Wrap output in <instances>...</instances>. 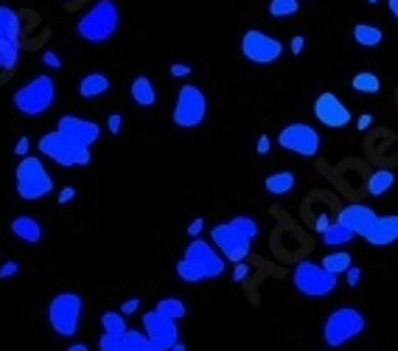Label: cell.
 Listing matches in <instances>:
<instances>
[{
  "label": "cell",
  "mask_w": 398,
  "mask_h": 351,
  "mask_svg": "<svg viewBox=\"0 0 398 351\" xmlns=\"http://www.w3.org/2000/svg\"><path fill=\"white\" fill-rule=\"evenodd\" d=\"M224 256L208 242V239H191L182 259L177 262V278L185 284H199V281H211L219 278L224 273Z\"/></svg>",
  "instance_id": "1"
},
{
  "label": "cell",
  "mask_w": 398,
  "mask_h": 351,
  "mask_svg": "<svg viewBox=\"0 0 398 351\" xmlns=\"http://www.w3.org/2000/svg\"><path fill=\"white\" fill-rule=\"evenodd\" d=\"M118 23H121L118 6L112 0H98V3H93L88 11L79 17L76 34L90 45L107 43L118 31Z\"/></svg>",
  "instance_id": "2"
},
{
  "label": "cell",
  "mask_w": 398,
  "mask_h": 351,
  "mask_svg": "<svg viewBox=\"0 0 398 351\" xmlns=\"http://www.w3.org/2000/svg\"><path fill=\"white\" fill-rule=\"evenodd\" d=\"M14 188H17V197L26 200V203H34V200H43L53 191V177L45 169L43 158H23L14 169Z\"/></svg>",
  "instance_id": "3"
},
{
  "label": "cell",
  "mask_w": 398,
  "mask_h": 351,
  "mask_svg": "<svg viewBox=\"0 0 398 351\" xmlns=\"http://www.w3.org/2000/svg\"><path fill=\"white\" fill-rule=\"evenodd\" d=\"M365 326H367V320H365V315L359 309L340 307L325 317V323H323V340H325L328 349H340V346L351 343L354 337H359L365 332Z\"/></svg>",
  "instance_id": "4"
},
{
  "label": "cell",
  "mask_w": 398,
  "mask_h": 351,
  "mask_svg": "<svg viewBox=\"0 0 398 351\" xmlns=\"http://www.w3.org/2000/svg\"><path fill=\"white\" fill-rule=\"evenodd\" d=\"M53 98H56V82L43 73V76H34L31 82H26L17 90L11 104H14L17 113H23L28 118H37V116H43L53 107Z\"/></svg>",
  "instance_id": "5"
},
{
  "label": "cell",
  "mask_w": 398,
  "mask_h": 351,
  "mask_svg": "<svg viewBox=\"0 0 398 351\" xmlns=\"http://www.w3.org/2000/svg\"><path fill=\"white\" fill-rule=\"evenodd\" d=\"M85 301L79 292H59L48 301V323L59 337H76Z\"/></svg>",
  "instance_id": "6"
},
{
  "label": "cell",
  "mask_w": 398,
  "mask_h": 351,
  "mask_svg": "<svg viewBox=\"0 0 398 351\" xmlns=\"http://www.w3.org/2000/svg\"><path fill=\"white\" fill-rule=\"evenodd\" d=\"M337 275H331L323 264L298 262L292 270V287L306 298H325L337 290Z\"/></svg>",
  "instance_id": "7"
},
{
  "label": "cell",
  "mask_w": 398,
  "mask_h": 351,
  "mask_svg": "<svg viewBox=\"0 0 398 351\" xmlns=\"http://www.w3.org/2000/svg\"><path fill=\"white\" fill-rule=\"evenodd\" d=\"M37 149L43 152V158L53 161L56 166H65V169H70V166H88L90 161H93L88 146H76L73 141H68L59 130L45 132L43 138H40V146Z\"/></svg>",
  "instance_id": "8"
},
{
  "label": "cell",
  "mask_w": 398,
  "mask_h": 351,
  "mask_svg": "<svg viewBox=\"0 0 398 351\" xmlns=\"http://www.w3.org/2000/svg\"><path fill=\"white\" fill-rule=\"evenodd\" d=\"M208 116V98L205 93L197 88V85H182L177 93V101H174V110H172V118H174V127L179 130H194L205 121Z\"/></svg>",
  "instance_id": "9"
},
{
  "label": "cell",
  "mask_w": 398,
  "mask_h": 351,
  "mask_svg": "<svg viewBox=\"0 0 398 351\" xmlns=\"http://www.w3.org/2000/svg\"><path fill=\"white\" fill-rule=\"evenodd\" d=\"M278 143L281 149L298 155V158H317L320 155V132L314 130L311 124L303 121H295V124H286L283 130L278 132Z\"/></svg>",
  "instance_id": "10"
},
{
  "label": "cell",
  "mask_w": 398,
  "mask_h": 351,
  "mask_svg": "<svg viewBox=\"0 0 398 351\" xmlns=\"http://www.w3.org/2000/svg\"><path fill=\"white\" fill-rule=\"evenodd\" d=\"M241 54H244V59H250L253 65H272V62L281 59L283 43L275 40V37H269V34H264V31H258V29H247V31L241 34Z\"/></svg>",
  "instance_id": "11"
},
{
  "label": "cell",
  "mask_w": 398,
  "mask_h": 351,
  "mask_svg": "<svg viewBox=\"0 0 398 351\" xmlns=\"http://www.w3.org/2000/svg\"><path fill=\"white\" fill-rule=\"evenodd\" d=\"M211 245L227 262H244L250 256V248H253V242L244 239L230 222H219V225L211 228Z\"/></svg>",
  "instance_id": "12"
},
{
  "label": "cell",
  "mask_w": 398,
  "mask_h": 351,
  "mask_svg": "<svg viewBox=\"0 0 398 351\" xmlns=\"http://www.w3.org/2000/svg\"><path fill=\"white\" fill-rule=\"evenodd\" d=\"M140 323H143V335H146V337H149V340H152V343H155L160 351H169L174 343H179L177 320H172V317L160 315L157 309L143 312Z\"/></svg>",
  "instance_id": "13"
},
{
  "label": "cell",
  "mask_w": 398,
  "mask_h": 351,
  "mask_svg": "<svg viewBox=\"0 0 398 351\" xmlns=\"http://www.w3.org/2000/svg\"><path fill=\"white\" fill-rule=\"evenodd\" d=\"M314 116L323 127L328 130H345L351 124V110L342 104V98L337 93H320L314 101Z\"/></svg>",
  "instance_id": "14"
},
{
  "label": "cell",
  "mask_w": 398,
  "mask_h": 351,
  "mask_svg": "<svg viewBox=\"0 0 398 351\" xmlns=\"http://www.w3.org/2000/svg\"><path fill=\"white\" fill-rule=\"evenodd\" d=\"M56 130L62 132L68 141H73L76 146H88V149L101 138V127H98L95 121L82 118V116H73V113L62 116V118L56 121Z\"/></svg>",
  "instance_id": "15"
},
{
  "label": "cell",
  "mask_w": 398,
  "mask_h": 351,
  "mask_svg": "<svg viewBox=\"0 0 398 351\" xmlns=\"http://www.w3.org/2000/svg\"><path fill=\"white\" fill-rule=\"evenodd\" d=\"M379 220V214L370 208V205H362V203H351V205H345L342 211H340V217H337V225H342V228H348L354 236H365L370 228H373V222Z\"/></svg>",
  "instance_id": "16"
},
{
  "label": "cell",
  "mask_w": 398,
  "mask_h": 351,
  "mask_svg": "<svg viewBox=\"0 0 398 351\" xmlns=\"http://www.w3.org/2000/svg\"><path fill=\"white\" fill-rule=\"evenodd\" d=\"M367 245L373 248H390L393 242H398V214H384L373 222V228L362 236Z\"/></svg>",
  "instance_id": "17"
},
{
  "label": "cell",
  "mask_w": 398,
  "mask_h": 351,
  "mask_svg": "<svg viewBox=\"0 0 398 351\" xmlns=\"http://www.w3.org/2000/svg\"><path fill=\"white\" fill-rule=\"evenodd\" d=\"M9 228H11V233H14L20 242H26V245H37V242L43 239V225H40L37 217H31V214L14 217Z\"/></svg>",
  "instance_id": "18"
},
{
  "label": "cell",
  "mask_w": 398,
  "mask_h": 351,
  "mask_svg": "<svg viewBox=\"0 0 398 351\" xmlns=\"http://www.w3.org/2000/svg\"><path fill=\"white\" fill-rule=\"evenodd\" d=\"M20 34H23L20 14L11 6H0V45L20 43Z\"/></svg>",
  "instance_id": "19"
},
{
  "label": "cell",
  "mask_w": 398,
  "mask_h": 351,
  "mask_svg": "<svg viewBox=\"0 0 398 351\" xmlns=\"http://www.w3.org/2000/svg\"><path fill=\"white\" fill-rule=\"evenodd\" d=\"M130 96L137 107H155L157 104V90L155 82L149 76H135L132 85H130Z\"/></svg>",
  "instance_id": "20"
},
{
  "label": "cell",
  "mask_w": 398,
  "mask_h": 351,
  "mask_svg": "<svg viewBox=\"0 0 398 351\" xmlns=\"http://www.w3.org/2000/svg\"><path fill=\"white\" fill-rule=\"evenodd\" d=\"M110 88H112L110 76H104V73L95 71V73L82 76V82H79V96H82V98H98V96H104Z\"/></svg>",
  "instance_id": "21"
},
{
  "label": "cell",
  "mask_w": 398,
  "mask_h": 351,
  "mask_svg": "<svg viewBox=\"0 0 398 351\" xmlns=\"http://www.w3.org/2000/svg\"><path fill=\"white\" fill-rule=\"evenodd\" d=\"M295 183H298V177L292 172H275V175H269L264 180V188L266 194H272V197H283V194H289L295 188Z\"/></svg>",
  "instance_id": "22"
},
{
  "label": "cell",
  "mask_w": 398,
  "mask_h": 351,
  "mask_svg": "<svg viewBox=\"0 0 398 351\" xmlns=\"http://www.w3.org/2000/svg\"><path fill=\"white\" fill-rule=\"evenodd\" d=\"M396 183V175L390 169H376L367 177V197H384Z\"/></svg>",
  "instance_id": "23"
},
{
  "label": "cell",
  "mask_w": 398,
  "mask_h": 351,
  "mask_svg": "<svg viewBox=\"0 0 398 351\" xmlns=\"http://www.w3.org/2000/svg\"><path fill=\"white\" fill-rule=\"evenodd\" d=\"M351 37H354V43L362 45V48H376V45L384 40L382 29H376V26H367V23H356L354 31H351Z\"/></svg>",
  "instance_id": "24"
},
{
  "label": "cell",
  "mask_w": 398,
  "mask_h": 351,
  "mask_svg": "<svg viewBox=\"0 0 398 351\" xmlns=\"http://www.w3.org/2000/svg\"><path fill=\"white\" fill-rule=\"evenodd\" d=\"M351 262H354V259H351V253H348V250H334V253H328V256L323 259V267H325L331 275H337V278H340V275H345V273H348Z\"/></svg>",
  "instance_id": "25"
},
{
  "label": "cell",
  "mask_w": 398,
  "mask_h": 351,
  "mask_svg": "<svg viewBox=\"0 0 398 351\" xmlns=\"http://www.w3.org/2000/svg\"><path fill=\"white\" fill-rule=\"evenodd\" d=\"M101 329L107 335H115V337H124L130 332V326H127V320H124L121 312H104L101 315Z\"/></svg>",
  "instance_id": "26"
},
{
  "label": "cell",
  "mask_w": 398,
  "mask_h": 351,
  "mask_svg": "<svg viewBox=\"0 0 398 351\" xmlns=\"http://www.w3.org/2000/svg\"><path fill=\"white\" fill-rule=\"evenodd\" d=\"M124 351H160V349L143 335V329H130L124 335Z\"/></svg>",
  "instance_id": "27"
},
{
  "label": "cell",
  "mask_w": 398,
  "mask_h": 351,
  "mask_svg": "<svg viewBox=\"0 0 398 351\" xmlns=\"http://www.w3.org/2000/svg\"><path fill=\"white\" fill-rule=\"evenodd\" d=\"M320 236H323V242H325L328 248H342V245H348L351 239H356L348 228H342V225H337V222H331V228H328L325 233H320Z\"/></svg>",
  "instance_id": "28"
},
{
  "label": "cell",
  "mask_w": 398,
  "mask_h": 351,
  "mask_svg": "<svg viewBox=\"0 0 398 351\" xmlns=\"http://www.w3.org/2000/svg\"><path fill=\"white\" fill-rule=\"evenodd\" d=\"M266 11H269V17H275V20L295 17V14L300 11V0H269Z\"/></svg>",
  "instance_id": "29"
},
{
  "label": "cell",
  "mask_w": 398,
  "mask_h": 351,
  "mask_svg": "<svg viewBox=\"0 0 398 351\" xmlns=\"http://www.w3.org/2000/svg\"><path fill=\"white\" fill-rule=\"evenodd\" d=\"M351 88H354L356 93H367V96H373V93H379V90H382V82H379V76H376V73L362 71V73H356L354 79H351Z\"/></svg>",
  "instance_id": "30"
},
{
  "label": "cell",
  "mask_w": 398,
  "mask_h": 351,
  "mask_svg": "<svg viewBox=\"0 0 398 351\" xmlns=\"http://www.w3.org/2000/svg\"><path fill=\"white\" fill-rule=\"evenodd\" d=\"M155 309H157L160 315L172 317V320H182V317L188 315V309H185V304H182L179 298H160V301L155 304Z\"/></svg>",
  "instance_id": "31"
},
{
  "label": "cell",
  "mask_w": 398,
  "mask_h": 351,
  "mask_svg": "<svg viewBox=\"0 0 398 351\" xmlns=\"http://www.w3.org/2000/svg\"><path fill=\"white\" fill-rule=\"evenodd\" d=\"M20 59V43H6L0 45V71L3 73H11L14 65Z\"/></svg>",
  "instance_id": "32"
},
{
  "label": "cell",
  "mask_w": 398,
  "mask_h": 351,
  "mask_svg": "<svg viewBox=\"0 0 398 351\" xmlns=\"http://www.w3.org/2000/svg\"><path fill=\"white\" fill-rule=\"evenodd\" d=\"M230 225H233V228H236V230H239L244 239H250V242L258 236V222L253 220V217H244V214H239V217H233V220H230Z\"/></svg>",
  "instance_id": "33"
},
{
  "label": "cell",
  "mask_w": 398,
  "mask_h": 351,
  "mask_svg": "<svg viewBox=\"0 0 398 351\" xmlns=\"http://www.w3.org/2000/svg\"><path fill=\"white\" fill-rule=\"evenodd\" d=\"M98 351H124V337H115V335H101L98 337Z\"/></svg>",
  "instance_id": "34"
},
{
  "label": "cell",
  "mask_w": 398,
  "mask_h": 351,
  "mask_svg": "<svg viewBox=\"0 0 398 351\" xmlns=\"http://www.w3.org/2000/svg\"><path fill=\"white\" fill-rule=\"evenodd\" d=\"M247 278H250V264L236 262V267H233V281H236V284H241V281H247Z\"/></svg>",
  "instance_id": "35"
},
{
  "label": "cell",
  "mask_w": 398,
  "mask_h": 351,
  "mask_svg": "<svg viewBox=\"0 0 398 351\" xmlns=\"http://www.w3.org/2000/svg\"><path fill=\"white\" fill-rule=\"evenodd\" d=\"M28 146H31L28 135H20L17 143H14V155H17V158H28Z\"/></svg>",
  "instance_id": "36"
},
{
  "label": "cell",
  "mask_w": 398,
  "mask_h": 351,
  "mask_svg": "<svg viewBox=\"0 0 398 351\" xmlns=\"http://www.w3.org/2000/svg\"><path fill=\"white\" fill-rule=\"evenodd\" d=\"M202 230H205V220H202V217H197V220L188 222V236H191V239H199Z\"/></svg>",
  "instance_id": "37"
},
{
  "label": "cell",
  "mask_w": 398,
  "mask_h": 351,
  "mask_svg": "<svg viewBox=\"0 0 398 351\" xmlns=\"http://www.w3.org/2000/svg\"><path fill=\"white\" fill-rule=\"evenodd\" d=\"M169 73H172L174 79H185V76H191V65H185V62H174V65L169 68Z\"/></svg>",
  "instance_id": "38"
},
{
  "label": "cell",
  "mask_w": 398,
  "mask_h": 351,
  "mask_svg": "<svg viewBox=\"0 0 398 351\" xmlns=\"http://www.w3.org/2000/svg\"><path fill=\"white\" fill-rule=\"evenodd\" d=\"M121 124H124V116H121V113H112V116L107 118V130H110V135H118V132H121Z\"/></svg>",
  "instance_id": "39"
},
{
  "label": "cell",
  "mask_w": 398,
  "mask_h": 351,
  "mask_svg": "<svg viewBox=\"0 0 398 351\" xmlns=\"http://www.w3.org/2000/svg\"><path fill=\"white\" fill-rule=\"evenodd\" d=\"M345 281H348V287H359V281H362V270H359V267H354V264H351V267H348V273H345Z\"/></svg>",
  "instance_id": "40"
},
{
  "label": "cell",
  "mask_w": 398,
  "mask_h": 351,
  "mask_svg": "<svg viewBox=\"0 0 398 351\" xmlns=\"http://www.w3.org/2000/svg\"><path fill=\"white\" fill-rule=\"evenodd\" d=\"M137 307H140V298H127V301L121 304V315H124V317H127V315H135Z\"/></svg>",
  "instance_id": "41"
},
{
  "label": "cell",
  "mask_w": 398,
  "mask_h": 351,
  "mask_svg": "<svg viewBox=\"0 0 398 351\" xmlns=\"http://www.w3.org/2000/svg\"><path fill=\"white\" fill-rule=\"evenodd\" d=\"M73 197H76V188H73V185H65V188L59 191V205H68V203H73Z\"/></svg>",
  "instance_id": "42"
},
{
  "label": "cell",
  "mask_w": 398,
  "mask_h": 351,
  "mask_svg": "<svg viewBox=\"0 0 398 351\" xmlns=\"http://www.w3.org/2000/svg\"><path fill=\"white\" fill-rule=\"evenodd\" d=\"M20 273V264L17 262H6L0 267V278H11V275H17Z\"/></svg>",
  "instance_id": "43"
},
{
  "label": "cell",
  "mask_w": 398,
  "mask_h": 351,
  "mask_svg": "<svg viewBox=\"0 0 398 351\" xmlns=\"http://www.w3.org/2000/svg\"><path fill=\"white\" fill-rule=\"evenodd\" d=\"M43 62L48 65V68H53V71H56V68H62V59H59V56H56L53 51H45V54H43Z\"/></svg>",
  "instance_id": "44"
},
{
  "label": "cell",
  "mask_w": 398,
  "mask_h": 351,
  "mask_svg": "<svg viewBox=\"0 0 398 351\" xmlns=\"http://www.w3.org/2000/svg\"><path fill=\"white\" fill-rule=\"evenodd\" d=\"M269 149H272L269 135H261V138H258V143H256V152H258V155H269Z\"/></svg>",
  "instance_id": "45"
},
{
  "label": "cell",
  "mask_w": 398,
  "mask_h": 351,
  "mask_svg": "<svg viewBox=\"0 0 398 351\" xmlns=\"http://www.w3.org/2000/svg\"><path fill=\"white\" fill-rule=\"evenodd\" d=\"M370 124H373V116H370V113H362V116H359V121H356V127H359L362 132L367 130Z\"/></svg>",
  "instance_id": "46"
},
{
  "label": "cell",
  "mask_w": 398,
  "mask_h": 351,
  "mask_svg": "<svg viewBox=\"0 0 398 351\" xmlns=\"http://www.w3.org/2000/svg\"><path fill=\"white\" fill-rule=\"evenodd\" d=\"M289 48H292V54H303V48H306V40H303V37L298 34V37H292V45H289Z\"/></svg>",
  "instance_id": "47"
},
{
  "label": "cell",
  "mask_w": 398,
  "mask_h": 351,
  "mask_svg": "<svg viewBox=\"0 0 398 351\" xmlns=\"http://www.w3.org/2000/svg\"><path fill=\"white\" fill-rule=\"evenodd\" d=\"M328 228H331V220H328V217H320V220L314 222V230H317V233H325Z\"/></svg>",
  "instance_id": "48"
},
{
  "label": "cell",
  "mask_w": 398,
  "mask_h": 351,
  "mask_svg": "<svg viewBox=\"0 0 398 351\" xmlns=\"http://www.w3.org/2000/svg\"><path fill=\"white\" fill-rule=\"evenodd\" d=\"M387 6H390V14L396 17V23H398V0H387Z\"/></svg>",
  "instance_id": "49"
},
{
  "label": "cell",
  "mask_w": 398,
  "mask_h": 351,
  "mask_svg": "<svg viewBox=\"0 0 398 351\" xmlns=\"http://www.w3.org/2000/svg\"><path fill=\"white\" fill-rule=\"evenodd\" d=\"M68 351H88V346H85V343H73Z\"/></svg>",
  "instance_id": "50"
},
{
  "label": "cell",
  "mask_w": 398,
  "mask_h": 351,
  "mask_svg": "<svg viewBox=\"0 0 398 351\" xmlns=\"http://www.w3.org/2000/svg\"><path fill=\"white\" fill-rule=\"evenodd\" d=\"M169 351H185V343L179 340V343H174V346H172V349H169Z\"/></svg>",
  "instance_id": "51"
},
{
  "label": "cell",
  "mask_w": 398,
  "mask_h": 351,
  "mask_svg": "<svg viewBox=\"0 0 398 351\" xmlns=\"http://www.w3.org/2000/svg\"><path fill=\"white\" fill-rule=\"evenodd\" d=\"M367 3H379V0H367Z\"/></svg>",
  "instance_id": "52"
}]
</instances>
